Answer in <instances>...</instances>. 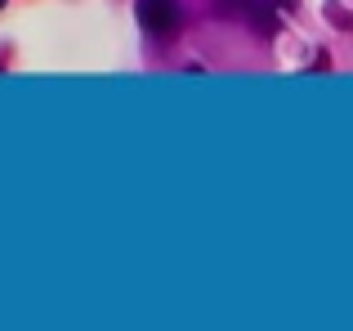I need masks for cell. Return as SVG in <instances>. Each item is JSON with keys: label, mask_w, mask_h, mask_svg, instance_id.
Listing matches in <instances>:
<instances>
[{"label": "cell", "mask_w": 353, "mask_h": 331, "mask_svg": "<svg viewBox=\"0 0 353 331\" xmlns=\"http://www.w3.org/2000/svg\"><path fill=\"white\" fill-rule=\"evenodd\" d=\"M139 23H143L148 32L170 36L174 27H179V5H174V0H139Z\"/></svg>", "instance_id": "6da1fadb"}]
</instances>
